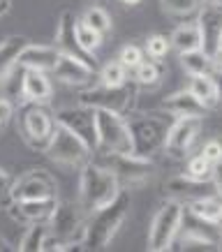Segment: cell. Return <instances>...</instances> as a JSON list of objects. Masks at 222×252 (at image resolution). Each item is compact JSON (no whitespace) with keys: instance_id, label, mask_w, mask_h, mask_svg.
Returning <instances> with one entry per match:
<instances>
[{"instance_id":"1","label":"cell","mask_w":222,"mask_h":252,"mask_svg":"<svg viewBox=\"0 0 222 252\" xmlns=\"http://www.w3.org/2000/svg\"><path fill=\"white\" fill-rule=\"evenodd\" d=\"M130 206H132V199L125 190H121V194L102 206L100 211L95 213H88L86 218V229H84V238H81V245L86 250H107L111 241L116 238V234L121 231L123 222L127 220L130 215Z\"/></svg>"},{"instance_id":"2","label":"cell","mask_w":222,"mask_h":252,"mask_svg":"<svg viewBox=\"0 0 222 252\" xmlns=\"http://www.w3.org/2000/svg\"><path fill=\"white\" fill-rule=\"evenodd\" d=\"M121 183L111 171L100 167L97 162L88 160L84 167L79 169V206L88 213L100 211L102 206L111 204L121 194Z\"/></svg>"},{"instance_id":"3","label":"cell","mask_w":222,"mask_h":252,"mask_svg":"<svg viewBox=\"0 0 222 252\" xmlns=\"http://www.w3.org/2000/svg\"><path fill=\"white\" fill-rule=\"evenodd\" d=\"M169 123L171 116L158 114H134L127 118L132 134V153L139 158H153L158 153H164V141H167Z\"/></svg>"},{"instance_id":"4","label":"cell","mask_w":222,"mask_h":252,"mask_svg":"<svg viewBox=\"0 0 222 252\" xmlns=\"http://www.w3.org/2000/svg\"><path fill=\"white\" fill-rule=\"evenodd\" d=\"M185 206L176 199L162 201L160 208L155 211L151 227H148V236H146V248L151 252H167L174 248L178 234H181V224H183Z\"/></svg>"},{"instance_id":"5","label":"cell","mask_w":222,"mask_h":252,"mask_svg":"<svg viewBox=\"0 0 222 252\" xmlns=\"http://www.w3.org/2000/svg\"><path fill=\"white\" fill-rule=\"evenodd\" d=\"M93 162L118 178L121 188H134V185L146 183L155 171V164L151 158H139L134 153H100L93 151Z\"/></svg>"},{"instance_id":"6","label":"cell","mask_w":222,"mask_h":252,"mask_svg":"<svg viewBox=\"0 0 222 252\" xmlns=\"http://www.w3.org/2000/svg\"><path fill=\"white\" fill-rule=\"evenodd\" d=\"M95 151L100 153H132V134L127 116L95 109Z\"/></svg>"},{"instance_id":"7","label":"cell","mask_w":222,"mask_h":252,"mask_svg":"<svg viewBox=\"0 0 222 252\" xmlns=\"http://www.w3.org/2000/svg\"><path fill=\"white\" fill-rule=\"evenodd\" d=\"M44 153L51 162H56V164H61L65 169H81L93 158V148L84 139H79L74 132L65 130L63 125L56 123Z\"/></svg>"},{"instance_id":"8","label":"cell","mask_w":222,"mask_h":252,"mask_svg":"<svg viewBox=\"0 0 222 252\" xmlns=\"http://www.w3.org/2000/svg\"><path fill=\"white\" fill-rule=\"evenodd\" d=\"M134 99H137V91L127 81L123 86H102V84L86 86L79 93L77 102H81V104L91 109H107V111L127 116L132 111V107H134Z\"/></svg>"},{"instance_id":"9","label":"cell","mask_w":222,"mask_h":252,"mask_svg":"<svg viewBox=\"0 0 222 252\" xmlns=\"http://www.w3.org/2000/svg\"><path fill=\"white\" fill-rule=\"evenodd\" d=\"M86 211L79 206V201H65L58 199L54 213L49 218V229L54 236H58L61 241H65L67 245H81L84 238V229H86Z\"/></svg>"},{"instance_id":"10","label":"cell","mask_w":222,"mask_h":252,"mask_svg":"<svg viewBox=\"0 0 222 252\" xmlns=\"http://www.w3.org/2000/svg\"><path fill=\"white\" fill-rule=\"evenodd\" d=\"M204 130V118L199 116H181V118H171L167 132V141H164V153L176 160H185L190 151L194 148L197 139Z\"/></svg>"},{"instance_id":"11","label":"cell","mask_w":222,"mask_h":252,"mask_svg":"<svg viewBox=\"0 0 222 252\" xmlns=\"http://www.w3.org/2000/svg\"><path fill=\"white\" fill-rule=\"evenodd\" d=\"M23 114L21 121H19V130H21L23 141L31 146V148H37L44 153L46 144H49V137L54 132V114L44 107V104H23Z\"/></svg>"},{"instance_id":"12","label":"cell","mask_w":222,"mask_h":252,"mask_svg":"<svg viewBox=\"0 0 222 252\" xmlns=\"http://www.w3.org/2000/svg\"><path fill=\"white\" fill-rule=\"evenodd\" d=\"M54 121L58 125H63L65 130L74 132L79 139H84L86 144L95 151V109L77 102V104L58 109L54 114Z\"/></svg>"},{"instance_id":"13","label":"cell","mask_w":222,"mask_h":252,"mask_svg":"<svg viewBox=\"0 0 222 252\" xmlns=\"http://www.w3.org/2000/svg\"><path fill=\"white\" fill-rule=\"evenodd\" d=\"M56 197V181L44 169H35L28 174L14 178L12 185V201H26V199H44Z\"/></svg>"},{"instance_id":"14","label":"cell","mask_w":222,"mask_h":252,"mask_svg":"<svg viewBox=\"0 0 222 252\" xmlns=\"http://www.w3.org/2000/svg\"><path fill=\"white\" fill-rule=\"evenodd\" d=\"M74 23H77V16L72 12H63L58 16V26H56V49L65 56H72V58H79L84 61L86 65L97 69V61H95V54H88L81 49L77 39V32H74Z\"/></svg>"},{"instance_id":"15","label":"cell","mask_w":222,"mask_h":252,"mask_svg":"<svg viewBox=\"0 0 222 252\" xmlns=\"http://www.w3.org/2000/svg\"><path fill=\"white\" fill-rule=\"evenodd\" d=\"M51 77L65 86H72V88H86V86H91L93 81L97 79V69L91 67V65H86V63L79 61V58L61 54L56 67L51 69Z\"/></svg>"},{"instance_id":"16","label":"cell","mask_w":222,"mask_h":252,"mask_svg":"<svg viewBox=\"0 0 222 252\" xmlns=\"http://www.w3.org/2000/svg\"><path fill=\"white\" fill-rule=\"evenodd\" d=\"M164 190H167L169 199H176L181 204H190V201H197L201 197H208V194H218L213 181H197V178H190V176H174L164 183Z\"/></svg>"},{"instance_id":"17","label":"cell","mask_w":222,"mask_h":252,"mask_svg":"<svg viewBox=\"0 0 222 252\" xmlns=\"http://www.w3.org/2000/svg\"><path fill=\"white\" fill-rule=\"evenodd\" d=\"M197 26L201 32V49L213 54L218 49V39L222 32V5L220 2H204L197 14Z\"/></svg>"},{"instance_id":"18","label":"cell","mask_w":222,"mask_h":252,"mask_svg":"<svg viewBox=\"0 0 222 252\" xmlns=\"http://www.w3.org/2000/svg\"><path fill=\"white\" fill-rule=\"evenodd\" d=\"M54 97V84L49 72L26 69L21 84V104H46Z\"/></svg>"},{"instance_id":"19","label":"cell","mask_w":222,"mask_h":252,"mask_svg":"<svg viewBox=\"0 0 222 252\" xmlns=\"http://www.w3.org/2000/svg\"><path fill=\"white\" fill-rule=\"evenodd\" d=\"M61 58V51L56 49V44H28L19 51L16 65L23 69H39V72H49L56 67V63Z\"/></svg>"},{"instance_id":"20","label":"cell","mask_w":222,"mask_h":252,"mask_svg":"<svg viewBox=\"0 0 222 252\" xmlns=\"http://www.w3.org/2000/svg\"><path fill=\"white\" fill-rule=\"evenodd\" d=\"M58 197H44V199H26V201H12L9 213L21 222H49L54 213Z\"/></svg>"},{"instance_id":"21","label":"cell","mask_w":222,"mask_h":252,"mask_svg":"<svg viewBox=\"0 0 222 252\" xmlns=\"http://www.w3.org/2000/svg\"><path fill=\"white\" fill-rule=\"evenodd\" d=\"M160 109L167 116H171V118H181V116H199V118H204V116L208 114L206 107H204L188 88L171 93V95L162 102Z\"/></svg>"},{"instance_id":"22","label":"cell","mask_w":222,"mask_h":252,"mask_svg":"<svg viewBox=\"0 0 222 252\" xmlns=\"http://www.w3.org/2000/svg\"><path fill=\"white\" fill-rule=\"evenodd\" d=\"M188 91L199 99L201 104L206 107V111H213L222 104L220 97V86L215 74H199V77H190L188 81Z\"/></svg>"},{"instance_id":"23","label":"cell","mask_w":222,"mask_h":252,"mask_svg":"<svg viewBox=\"0 0 222 252\" xmlns=\"http://www.w3.org/2000/svg\"><path fill=\"white\" fill-rule=\"evenodd\" d=\"M169 44L176 54H185V51H194V49H201V32L197 21L190 23H181L176 31L171 32L169 37Z\"/></svg>"},{"instance_id":"24","label":"cell","mask_w":222,"mask_h":252,"mask_svg":"<svg viewBox=\"0 0 222 252\" xmlns=\"http://www.w3.org/2000/svg\"><path fill=\"white\" fill-rule=\"evenodd\" d=\"M185 208L192 215H197L199 220L222 227V197L220 194H208V197H201L197 201H190V204H185Z\"/></svg>"},{"instance_id":"25","label":"cell","mask_w":222,"mask_h":252,"mask_svg":"<svg viewBox=\"0 0 222 252\" xmlns=\"http://www.w3.org/2000/svg\"><path fill=\"white\" fill-rule=\"evenodd\" d=\"M28 44V37L23 35H9L7 39L0 42V84L5 81V77L9 74V69L16 65L19 51Z\"/></svg>"},{"instance_id":"26","label":"cell","mask_w":222,"mask_h":252,"mask_svg":"<svg viewBox=\"0 0 222 252\" xmlns=\"http://www.w3.org/2000/svg\"><path fill=\"white\" fill-rule=\"evenodd\" d=\"M181 67L188 77H199V74H213V63H211V54H206L204 49H194V51H185L178 54Z\"/></svg>"},{"instance_id":"27","label":"cell","mask_w":222,"mask_h":252,"mask_svg":"<svg viewBox=\"0 0 222 252\" xmlns=\"http://www.w3.org/2000/svg\"><path fill=\"white\" fill-rule=\"evenodd\" d=\"M49 234H51L49 222H28L16 248H19V252H42V245H44Z\"/></svg>"},{"instance_id":"28","label":"cell","mask_w":222,"mask_h":252,"mask_svg":"<svg viewBox=\"0 0 222 252\" xmlns=\"http://www.w3.org/2000/svg\"><path fill=\"white\" fill-rule=\"evenodd\" d=\"M162 79V65L160 61H141L137 67L132 69V81L141 88H153L160 84Z\"/></svg>"},{"instance_id":"29","label":"cell","mask_w":222,"mask_h":252,"mask_svg":"<svg viewBox=\"0 0 222 252\" xmlns=\"http://www.w3.org/2000/svg\"><path fill=\"white\" fill-rule=\"evenodd\" d=\"M127 69L123 67L118 61H109L97 69V84L102 86H123L127 84Z\"/></svg>"},{"instance_id":"30","label":"cell","mask_w":222,"mask_h":252,"mask_svg":"<svg viewBox=\"0 0 222 252\" xmlns=\"http://www.w3.org/2000/svg\"><path fill=\"white\" fill-rule=\"evenodd\" d=\"M183 174L190 178H197V181H213V162H208L201 153L188 155Z\"/></svg>"},{"instance_id":"31","label":"cell","mask_w":222,"mask_h":252,"mask_svg":"<svg viewBox=\"0 0 222 252\" xmlns=\"http://www.w3.org/2000/svg\"><path fill=\"white\" fill-rule=\"evenodd\" d=\"M74 32H77V39H79V44H81V49L88 51V54H95L102 46L104 35H100L97 31H93L91 26L86 21H81V19H77V23H74Z\"/></svg>"},{"instance_id":"32","label":"cell","mask_w":222,"mask_h":252,"mask_svg":"<svg viewBox=\"0 0 222 252\" xmlns=\"http://www.w3.org/2000/svg\"><path fill=\"white\" fill-rule=\"evenodd\" d=\"M81 21H86L93 31H97L100 35H107V32L111 31V26H114V21H111L109 12L104 7H97V5H93V7L86 9L84 16H81Z\"/></svg>"},{"instance_id":"33","label":"cell","mask_w":222,"mask_h":252,"mask_svg":"<svg viewBox=\"0 0 222 252\" xmlns=\"http://www.w3.org/2000/svg\"><path fill=\"white\" fill-rule=\"evenodd\" d=\"M164 12L171 16H192L199 14L204 0H160Z\"/></svg>"},{"instance_id":"34","label":"cell","mask_w":222,"mask_h":252,"mask_svg":"<svg viewBox=\"0 0 222 252\" xmlns=\"http://www.w3.org/2000/svg\"><path fill=\"white\" fill-rule=\"evenodd\" d=\"M169 51H171V44H169V37L164 35H148L144 44V54L151 58V61H162L167 58Z\"/></svg>"},{"instance_id":"35","label":"cell","mask_w":222,"mask_h":252,"mask_svg":"<svg viewBox=\"0 0 222 252\" xmlns=\"http://www.w3.org/2000/svg\"><path fill=\"white\" fill-rule=\"evenodd\" d=\"M146 58V54H144V46H139V44H125L121 49V54H118V58L116 61L121 63L123 67L127 69V72H132V69L137 67L139 63Z\"/></svg>"},{"instance_id":"36","label":"cell","mask_w":222,"mask_h":252,"mask_svg":"<svg viewBox=\"0 0 222 252\" xmlns=\"http://www.w3.org/2000/svg\"><path fill=\"white\" fill-rule=\"evenodd\" d=\"M199 153L204 155L208 162L218 164V162L222 160V141H220V139H208L206 144L199 148Z\"/></svg>"},{"instance_id":"37","label":"cell","mask_w":222,"mask_h":252,"mask_svg":"<svg viewBox=\"0 0 222 252\" xmlns=\"http://www.w3.org/2000/svg\"><path fill=\"white\" fill-rule=\"evenodd\" d=\"M12 185H14V176L0 167V204H12Z\"/></svg>"},{"instance_id":"38","label":"cell","mask_w":222,"mask_h":252,"mask_svg":"<svg viewBox=\"0 0 222 252\" xmlns=\"http://www.w3.org/2000/svg\"><path fill=\"white\" fill-rule=\"evenodd\" d=\"M14 116V102L0 95V130H5Z\"/></svg>"},{"instance_id":"39","label":"cell","mask_w":222,"mask_h":252,"mask_svg":"<svg viewBox=\"0 0 222 252\" xmlns=\"http://www.w3.org/2000/svg\"><path fill=\"white\" fill-rule=\"evenodd\" d=\"M211 63H213V74L215 77H222V46L211 54Z\"/></svg>"},{"instance_id":"40","label":"cell","mask_w":222,"mask_h":252,"mask_svg":"<svg viewBox=\"0 0 222 252\" xmlns=\"http://www.w3.org/2000/svg\"><path fill=\"white\" fill-rule=\"evenodd\" d=\"M213 183H215L218 194L222 197V160L218 162V164H213Z\"/></svg>"},{"instance_id":"41","label":"cell","mask_w":222,"mask_h":252,"mask_svg":"<svg viewBox=\"0 0 222 252\" xmlns=\"http://www.w3.org/2000/svg\"><path fill=\"white\" fill-rule=\"evenodd\" d=\"M5 250H9V245H7L5 238H0V252H5Z\"/></svg>"},{"instance_id":"42","label":"cell","mask_w":222,"mask_h":252,"mask_svg":"<svg viewBox=\"0 0 222 252\" xmlns=\"http://www.w3.org/2000/svg\"><path fill=\"white\" fill-rule=\"evenodd\" d=\"M222 46V32H220V39H218V49H220Z\"/></svg>"},{"instance_id":"43","label":"cell","mask_w":222,"mask_h":252,"mask_svg":"<svg viewBox=\"0 0 222 252\" xmlns=\"http://www.w3.org/2000/svg\"><path fill=\"white\" fill-rule=\"evenodd\" d=\"M204 2H220L222 5V0H204Z\"/></svg>"}]
</instances>
